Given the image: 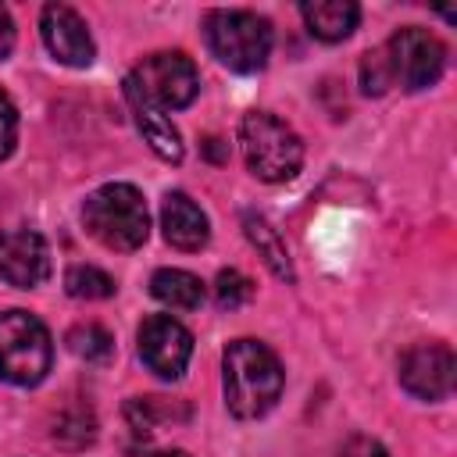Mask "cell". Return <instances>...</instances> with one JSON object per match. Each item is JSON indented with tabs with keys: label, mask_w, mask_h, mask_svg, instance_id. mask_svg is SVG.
I'll return each mask as SVG.
<instances>
[{
	"label": "cell",
	"mask_w": 457,
	"mask_h": 457,
	"mask_svg": "<svg viewBox=\"0 0 457 457\" xmlns=\"http://www.w3.org/2000/svg\"><path fill=\"white\" fill-rule=\"evenodd\" d=\"M243 232L253 243V250L261 253V261L268 264V271L275 278H282V282H293V261H289V250H286V239L278 236V228L268 218L246 211L243 214Z\"/></svg>",
	"instance_id": "cell-15"
},
{
	"label": "cell",
	"mask_w": 457,
	"mask_h": 457,
	"mask_svg": "<svg viewBox=\"0 0 457 457\" xmlns=\"http://www.w3.org/2000/svg\"><path fill=\"white\" fill-rule=\"evenodd\" d=\"M125 100H129V107H132V114H136V125H139L143 139L150 143V150H154L161 161L179 164V161H182V136H179V129L164 118V111H161L157 104H150V100L136 89L132 79H125Z\"/></svg>",
	"instance_id": "cell-12"
},
{
	"label": "cell",
	"mask_w": 457,
	"mask_h": 457,
	"mask_svg": "<svg viewBox=\"0 0 457 457\" xmlns=\"http://www.w3.org/2000/svg\"><path fill=\"white\" fill-rule=\"evenodd\" d=\"M453 350L446 343H414L400 357V386L418 400H443L453 389Z\"/></svg>",
	"instance_id": "cell-9"
},
{
	"label": "cell",
	"mask_w": 457,
	"mask_h": 457,
	"mask_svg": "<svg viewBox=\"0 0 457 457\" xmlns=\"http://www.w3.org/2000/svg\"><path fill=\"white\" fill-rule=\"evenodd\" d=\"M221 368H225V403L243 421L268 414L282 396V364L257 339L228 343Z\"/></svg>",
	"instance_id": "cell-1"
},
{
	"label": "cell",
	"mask_w": 457,
	"mask_h": 457,
	"mask_svg": "<svg viewBox=\"0 0 457 457\" xmlns=\"http://www.w3.org/2000/svg\"><path fill=\"white\" fill-rule=\"evenodd\" d=\"M14 143H18V107H14V100L0 89V161L11 157Z\"/></svg>",
	"instance_id": "cell-23"
},
{
	"label": "cell",
	"mask_w": 457,
	"mask_h": 457,
	"mask_svg": "<svg viewBox=\"0 0 457 457\" xmlns=\"http://www.w3.org/2000/svg\"><path fill=\"white\" fill-rule=\"evenodd\" d=\"M157 457H189L186 450H164V453H157Z\"/></svg>",
	"instance_id": "cell-27"
},
{
	"label": "cell",
	"mask_w": 457,
	"mask_h": 457,
	"mask_svg": "<svg viewBox=\"0 0 457 457\" xmlns=\"http://www.w3.org/2000/svg\"><path fill=\"white\" fill-rule=\"evenodd\" d=\"M382 50H386V61H389L393 86H400L407 93H418V89L432 86L446 68V46L439 43L436 32L418 29V25H407L400 32H393V39Z\"/></svg>",
	"instance_id": "cell-6"
},
{
	"label": "cell",
	"mask_w": 457,
	"mask_h": 457,
	"mask_svg": "<svg viewBox=\"0 0 457 457\" xmlns=\"http://www.w3.org/2000/svg\"><path fill=\"white\" fill-rule=\"evenodd\" d=\"M300 14L311 29V36H318L321 43H339L346 39L357 21H361V7L350 0H314V4H300Z\"/></svg>",
	"instance_id": "cell-14"
},
{
	"label": "cell",
	"mask_w": 457,
	"mask_h": 457,
	"mask_svg": "<svg viewBox=\"0 0 457 457\" xmlns=\"http://www.w3.org/2000/svg\"><path fill=\"white\" fill-rule=\"evenodd\" d=\"M161 228H164V239L175 246V250H200L211 236V225H207V214L186 196V193H168L164 204H161Z\"/></svg>",
	"instance_id": "cell-13"
},
{
	"label": "cell",
	"mask_w": 457,
	"mask_h": 457,
	"mask_svg": "<svg viewBox=\"0 0 457 457\" xmlns=\"http://www.w3.org/2000/svg\"><path fill=\"white\" fill-rule=\"evenodd\" d=\"M150 293L171 311H196L204 303V282L182 268H161L150 278Z\"/></svg>",
	"instance_id": "cell-16"
},
{
	"label": "cell",
	"mask_w": 457,
	"mask_h": 457,
	"mask_svg": "<svg viewBox=\"0 0 457 457\" xmlns=\"http://www.w3.org/2000/svg\"><path fill=\"white\" fill-rule=\"evenodd\" d=\"M50 275V250L39 232L7 228L0 232V278L14 289H36Z\"/></svg>",
	"instance_id": "cell-11"
},
{
	"label": "cell",
	"mask_w": 457,
	"mask_h": 457,
	"mask_svg": "<svg viewBox=\"0 0 457 457\" xmlns=\"http://www.w3.org/2000/svg\"><path fill=\"white\" fill-rule=\"evenodd\" d=\"M64 343H68V350H71L79 361H86V364H107V361L114 357V339H111V332H107L104 325H96V321L75 325Z\"/></svg>",
	"instance_id": "cell-17"
},
{
	"label": "cell",
	"mask_w": 457,
	"mask_h": 457,
	"mask_svg": "<svg viewBox=\"0 0 457 457\" xmlns=\"http://www.w3.org/2000/svg\"><path fill=\"white\" fill-rule=\"evenodd\" d=\"M239 146L246 168L264 182H286L303 164L300 136L268 111H250L239 121Z\"/></svg>",
	"instance_id": "cell-3"
},
{
	"label": "cell",
	"mask_w": 457,
	"mask_h": 457,
	"mask_svg": "<svg viewBox=\"0 0 457 457\" xmlns=\"http://www.w3.org/2000/svg\"><path fill=\"white\" fill-rule=\"evenodd\" d=\"M218 143H221V139H207V154H211L214 161H221V157H225V154L218 150Z\"/></svg>",
	"instance_id": "cell-26"
},
{
	"label": "cell",
	"mask_w": 457,
	"mask_h": 457,
	"mask_svg": "<svg viewBox=\"0 0 457 457\" xmlns=\"http://www.w3.org/2000/svg\"><path fill=\"white\" fill-rule=\"evenodd\" d=\"M39 32L46 50L54 54V61L68 64V68H89L96 57L93 36L82 21V14L68 4H46L39 14Z\"/></svg>",
	"instance_id": "cell-10"
},
{
	"label": "cell",
	"mask_w": 457,
	"mask_h": 457,
	"mask_svg": "<svg viewBox=\"0 0 457 457\" xmlns=\"http://www.w3.org/2000/svg\"><path fill=\"white\" fill-rule=\"evenodd\" d=\"M343 457H389V453H386L382 443H375V439H368V436H353V439H346Z\"/></svg>",
	"instance_id": "cell-24"
},
{
	"label": "cell",
	"mask_w": 457,
	"mask_h": 457,
	"mask_svg": "<svg viewBox=\"0 0 457 457\" xmlns=\"http://www.w3.org/2000/svg\"><path fill=\"white\" fill-rule=\"evenodd\" d=\"M393 86V75H389V61H386V50H368L361 57V89L368 96H382L386 89Z\"/></svg>",
	"instance_id": "cell-22"
},
{
	"label": "cell",
	"mask_w": 457,
	"mask_h": 457,
	"mask_svg": "<svg viewBox=\"0 0 457 457\" xmlns=\"http://www.w3.org/2000/svg\"><path fill=\"white\" fill-rule=\"evenodd\" d=\"M64 289L75 300H107L114 296V278L93 264H75L64 271Z\"/></svg>",
	"instance_id": "cell-20"
},
{
	"label": "cell",
	"mask_w": 457,
	"mask_h": 457,
	"mask_svg": "<svg viewBox=\"0 0 457 457\" xmlns=\"http://www.w3.org/2000/svg\"><path fill=\"white\" fill-rule=\"evenodd\" d=\"M93 436H96V418L86 403H75V407L61 411V418L54 421V439L68 450H79V446L93 443Z\"/></svg>",
	"instance_id": "cell-19"
},
{
	"label": "cell",
	"mask_w": 457,
	"mask_h": 457,
	"mask_svg": "<svg viewBox=\"0 0 457 457\" xmlns=\"http://www.w3.org/2000/svg\"><path fill=\"white\" fill-rule=\"evenodd\" d=\"M54 343L46 325L29 311L0 314V378L11 386H39L50 371Z\"/></svg>",
	"instance_id": "cell-5"
},
{
	"label": "cell",
	"mask_w": 457,
	"mask_h": 457,
	"mask_svg": "<svg viewBox=\"0 0 457 457\" xmlns=\"http://www.w3.org/2000/svg\"><path fill=\"white\" fill-rule=\"evenodd\" d=\"M204 29H207L211 54L225 68H232L239 75H250V71H261L268 64V54H271L268 18H261L253 11L225 7V11H211L204 18Z\"/></svg>",
	"instance_id": "cell-4"
},
{
	"label": "cell",
	"mask_w": 457,
	"mask_h": 457,
	"mask_svg": "<svg viewBox=\"0 0 457 457\" xmlns=\"http://www.w3.org/2000/svg\"><path fill=\"white\" fill-rule=\"evenodd\" d=\"M82 221L96 243H104L107 250H121V253L139 250L150 236L146 200L129 182H111L89 193L82 204Z\"/></svg>",
	"instance_id": "cell-2"
},
{
	"label": "cell",
	"mask_w": 457,
	"mask_h": 457,
	"mask_svg": "<svg viewBox=\"0 0 457 457\" xmlns=\"http://www.w3.org/2000/svg\"><path fill=\"white\" fill-rule=\"evenodd\" d=\"M139 357L157 378H179L193 357V336L168 314H150L139 325Z\"/></svg>",
	"instance_id": "cell-8"
},
{
	"label": "cell",
	"mask_w": 457,
	"mask_h": 457,
	"mask_svg": "<svg viewBox=\"0 0 457 457\" xmlns=\"http://www.w3.org/2000/svg\"><path fill=\"white\" fill-rule=\"evenodd\" d=\"M125 421L136 436L150 439L164 421H175V403H168L164 396H132L125 403Z\"/></svg>",
	"instance_id": "cell-18"
},
{
	"label": "cell",
	"mask_w": 457,
	"mask_h": 457,
	"mask_svg": "<svg viewBox=\"0 0 457 457\" xmlns=\"http://www.w3.org/2000/svg\"><path fill=\"white\" fill-rule=\"evenodd\" d=\"M14 50V21H11V11L0 4V57H7Z\"/></svg>",
	"instance_id": "cell-25"
},
{
	"label": "cell",
	"mask_w": 457,
	"mask_h": 457,
	"mask_svg": "<svg viewBox=\"0 0 457 457\" xmlns=\"http://www.w3.org/2000/svg\"><path fill=\"white\" fill-rule=\"evenodd\" d=\"M250 296H253V282H250L243 271H236V268L218 271V278H214V303H218L221 311H236V307H243Z\"/></svg>",
	"instance_id": "cell-21"
},
{
	"label": "cell",
	"mask_w": 457,
	"mask_h": 457,
	"mask_svg": "<svg viewBox=\"0 0 457 457\" xmlns=\"http://www.w3.org/2000/svg\"><path fill=\"white\" fill-rule=\"evenodd\" d=\"M129 79H132L136 89H139L150 104H157L161 111L193 104V96H196V89H200L196 64H193L186 54H179V50H161V54L143 57Z\"/></svg>",
	"instance_id": "cell-7"
}]
</instances>
